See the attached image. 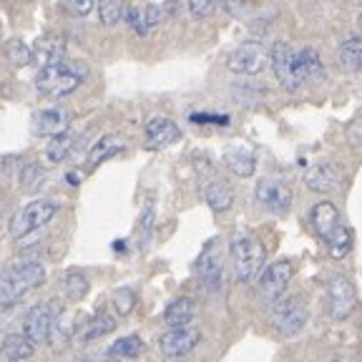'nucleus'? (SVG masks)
Segmentation results:
<instances>
[{"label": "nucleus", "instance_id": "nucleus-1", "mask_svg": "<svg viewBox=\"0 0 362 362\" xmlns=\"http://www.w3.org/2000/svg\"><path fill=\"white\" fill-rule=\"evenodd\" d=\"M86 66L81 61H66L53 63V66L38 68L35 76V90L43 98H63L68 93H74L81 86V81L86 78Z\"/></svg>", "mask_w": 362, "mask_h": 362}, {"label": "nucleus", "instance_id": "nucleus-2", "mask_svg": "<svg viewBox=\"0 0 362 362\" xmlns=\"http://www.w3.org/2000/svg\"><path fill=\"white\" fill-rule=\"evenodd\" d=\"M45 282V267L40 262H23L0 274V305H16Z\"/></svg>", "mask_w": 362, "mask_h": 362}, {"label": "nucleus", "instance_id": "nucleus-3", "mask_svg": "<svg viewBox=\"0 0 362 362\" xmlns=\"http://www.w3.org/2000/svg\"><path fill=\"white\" fill-rule=\"evenodd\" d=\"M234 274L239 282H255L264 267V247L249 232H237L229 242Z\"/></svg>", "mask_w": 362, "mask_h": 362}, {"label": "nucleus", "instance_id": "nucleus-4", "mask_svg": "<svg viewBox=\"0 0 362 362\" xmlns=\"http://www.w3.org/2000/svg\"><path fill=\"white\" fill-rule=\"evenodd\" d=\"M307 320H310V312H307V305L300 297H279L272 305V317H269L272 329L282 339L300 334L305 329Z\"/></svg>", "mask_w": 362, "mask_h": 362}, {"label": "nucleus", "instance_id": "nucleus-5", "mask_svg": "<svg viewBox=\"0 0 362 362\" xmlns=\"http://www.w3.org/2000/svg\"><path fill=\"white\" fill-rule=\"evenodd\" d=\"M58 317H61V305L56 300L38 302L35 307H30L25 320H23V337L28 339V342H33V345L45 342L53 334Z\"/></svg>", "mask_w": 362, "mask_h": 362}, {"label": "nucleus", "instance_id": "nucleus-6", "mask_svg": "<svg viewBox=\"0 0 362 362\" xmlns=\"http://www.w3.org/2000/svg\"><path fill=\"white\" fill-rule=\"evenodd\" d=\"M56 211H58L56 202H51V199H35V202L25 204V206L13 216L11 234L16 239L28 237L30 232H35V229L48 224V221L56 216Z\"/></svg>", "mask_w": 362, "mask_h": 362}, {"label": "nucleus", "instance_id": "nucleus-7", "mask_svg": "<svg viewBox=\"0 0 362 362\" xmlns=\"http://www.w3.org/2000/svg\"><path fill=\"white\" fill-rule=\"evenodd\" d=\"M292 274L294 269L287 259L272 262L267 269L259 272V277H257V294H259V300L274 305L279 297H284L289 282H292Z\"/></svg>", "mask_w": 362, "mask_h": 362}, {"label": "nucleus", "instance_id": "nucleus-8", "mask_svg": "<svg viewBox=\"0 0 362 362\" xmlns=\"http://www.w3.org/2000/svg\"><path fill=\"white\" fill-rule=\"evenodd\" d=\"M269 63L284 90H292V93L300 90L302 81H300V74H297V51H294L287 40H277V43L272 45Z\"/></svg>", "mask_w": 362, "mask_h": 362}, {"label": "nucleus", "instance_id": "nucleus-9", "mask_svg": "<svg viewBox=\"0 0 362 362\" xmlns=\"http://www.w3.org/2000/svg\"><path fill=\"white\" fill-rule=\"evenodd\" d=\"M267 61H269V53L262 43H255V40H249V43H242L239 48H234L226 58V68L237 76H257L264 71Z\"/></svg>", "mask_w": 362, "mask_h": 362}, {"label": "nucleus", "instance_id": "nucleus-10", "mask_svg": "<svg viewBox=\"0 0 362 362\" xmlns=\"http://www.w3.org/2000/svg\"><path fill=\"white\" fill-rule=\"evenodd\" d=\"M357 307V287L345 274H334L327 284V310L332 320H347Z\"/></svg>", "mask_w": 362, "mask_h": 362}, {"label": "nucleus", "instance_id": "nucleus-11", "mask_svg": "<svg viewBox=\"0 0 362 362\" xmlns=\"http://www.w3.org/2000/svg\"><path fill=\"white\" fill-rule=\"evenodd\" d=\"M257 204L272 214H287L292 209V189L277 179H262L255 189Z\"/></svg>", "mask_w": 362, "mask_h": 362}, {"label": "nucleus", "instance_id": "nucleus-12", "mask_svg": "<svg viewBox=\"0 0 362 362\" xmlns=\"http://www.w3.org/2000/svg\"><path fill=\"white\" fill-rule=\"evenodd\" d=\"M199 339H202V332L192 325L189 327H171L158 337V347L166 357H181L192 352L199 345Z\"/></svg>", "mask_w": 362, "mask_h": 362}, {"label": "nucleus", "instance_id": "nucleus-13", "mask_svg": "<svg viewBox=\"0 0 362 362\" xmlns=\"http://www.w3.org/2000/svg\"><path fill=\"white\" fill-rule=\"evenodd\" d=\"M345 174L337 164L332 161H322V164H315L312 169H307L305 174V187L315 194H332L339 189Z\"/></svg>", "mask_w": 362, "mask_h": 362}, {"label": "nucleus", "instance_id": "nucleus-14", "mask_svg": "<svg viewBox=\"0 0 362 362\" xmlns=\"http://www.w3.org/2000/svg\"><path fill=\"white\" fill-rule=\"evenodd\" d=\"M121 18L136 35H148L161 23L164 11L158 6H124L121 8Z\"/></svg>", "mask_w": 362, "mask_h": 362}, {"label": "nucleus", "instance_id": "nucleus-15", "mask_svg": "<svg viewBox=\"0 0 362 362\" xmlns=\"http://www.w3.org/2000/svg\"><path fill=\"white\" fill-rule=\"evenodd\" d=\"M63 58H66V38L58 33L40 35L30 48V63H35L38 68L61 63Z\"/></svg>", "mask_w": 362, "mask_h": 362}, {"label": "nucleus", "instance_id": "nucleus-16", "mask_svg": "<svg viewBox=\"0 0 362 362\" xmlns=\"http://www.w3.org/2000/svg\"><path fill=\"white\" fill-rule=\"evenodd\" d=\"M71 126V111L61 106H51V108H43L33 116V134L35 136H61L68 131Z\"/></svg>", "mask_w": 362, "mask_h": 362}, {"label": "nucleus", "instance_id": "nucleus-17", "mask_svg": "<svg viewBox=\"0 0 362 362\" xmlns=\"http://www.w3.org/2000/svg\"><path fill=\"white\" fill-rule=\"evenodd\" d=\"M181 139V129L166 116H153L146 124V144L151 148H166Z\"/></svg>", "mask_w": 362, "mask_h": 362}, {"label": "nucleus", "instance_id": "nucleus-18", "mask_svg": "<svg viewBox=\"0 0 362 362\" xmlns=\"http://www.w3.org/2000/svg\"><path fill=\"white\" fill-rule=\"evenodd\" d=\"M116 329V317L111 312H96V315L86 317L83 322L76 329V339L78 342H93L98 337H106L108 332Z\"/></svg>", "mask_w": 362, "mask_h": 362}, {"label": "nucleus", "instance_id": "nucleus-19", "mask_svg": "<svg viewBox=\"0 0 362 362\" xmlns=\"http://www.w3.org/2000/svg\"><path fill=\"white\" fill-rule=\"evenodd\" d=\"M312 226H315L317 237L322 239V242H327L329 237L334 234V229H337L339 224H342V219H339V211L337 206H334L332 202H320L312 206Z\"/></svg>", "mask_w": 362, "mask_h": 362}, {"label": "nucleus", "instance_id": "nucleus-20", "mask_svg": "<svg viewBox=\"0 0 362 362\" xmlns=\"http://www.w3.org/2000/svg\"><path fill=\"white\" fill-rule=\"evenodd\" d=\"M297 74H300L302 83H322L327 78L325 63L315 48H302L297 51Z\"/></svg>", "mask_w": 362, "mask_h": 362}, {"label": "nucleus", "instance_id": "nucleus-21", "mask_svg": "<svg viewBox=\"0 0 362 362\" xmlns=\"http://www.w3.org/2000/svg\"><path fill=\"white\" fill-rule=\"evenodd\" d=\"M197 274H199V279H202V282L206 284V289H219L221 287L224 267H221V259L216 257L214 244H209V247H206V252H204V255L199 257V262H197Z\"/></svg>", "mask_w": 362, "mask_h": 362}, {"label": "nucleus", "instance_id": "nucleus-22", "mask_svg": "<svg viewBox=\"0 0 362 362\" xmlns=\"http://www.w3.org/2000/svg\"><path fill=\"white\" fill-rule=\"evenodd\" d=\"M204 202L209 204L211 211H216V214H221V211H229L234 204V192L229 187H226L224 181L219 179H211L206 187H204Z\"/></svg>", "mask_w": 362, "mask_h": 362}, {"label": "nucleus", "instance_id": "nucleus-23", "mask_svg": "<svg viewBox=\"0 0 362 362\" xmlns=\"http://www.w3.org/2000/svg\"><path fill=\"white\" fill-rule=\"evenodd\" d=\"M339 66L350 71V74H360L362 71V35H350L347 40L339 43L337 51Z\"/></svg>", "mask_w": 362, "mask_h": 362}, {"label": "nucleus", "instance_id": "nucleus-24", "mask_svg": "<svg viewBox=\"0 0 362 362\" xmlns=\"http://www.w3.org/2000/svg\"><path fill=\"white\" fill-rule=\"evenodd\" d=\"M194 317H197V305L187 297H181V300L171 302L164 312V322L169 327H189L194 322Z\"/></svg>", "mask_w": 362, "mask_h": 362}, {"label": "nucleus", "instance_id": "nucleus-25", "mask_svg": "<svg viewBox=\"0 0 362 362\" xmlns=\"http://www.w3.org/2000/svg\"><path fill=\"white\" fill-rule=\"evenodd\" d=\"M33 352H35V345L28 342L23 334H11V337H6V342L0 345V355H3L6 362H23V360H28V357H33Z\"/></svg>", "mask_w": 362, "mask_h": 362}, {"label": "nucleus", "instance_id": "nucleus-26", "mask_svg": "<svg viewBox=\"0 0 362 362\" xmlns=\"http://www.w3.org/2000/svg\"><path fill=\"white\" fill-rule=\"evenodd\" d=\"M224 164L226 169L237 176H252L257 169L255 156L247 151V148H226L224 151Z\"/></svg>", "mask_w": 362, "mask_h": 362}, {"label": "nucleus", "instance_id": "nucleus-27", "mask_svg": "<svg viewBox=\"0 0 362 362\" xmlns=\"http://www.w3.org/2000/svg\"><path fill=\"white\" fill-rule=\"evenodd\" d=\"M141 352H144L141 337H139V334H129V337H121V339H116V342H113L111 350H108V357H111V360H119V362L139 360V357H141Z\"/></svg>", "mask_w": 362, "mask_h": 362}, {"label": "nucleus", "instance_id": "nucleus-28", "mask_svg": "<svg viewBox=\"0 0 362 362\" xmlns=\"http://www.w3.org/2000/svg\"><path fill=\"white\" fill-rule=\"evenodd\" d=\"M76 139L74 134H61V136H53L51 139V144H48V148H45V156H48V161L51 164H61V161H66L71 153H74V148H76Z\"/></svg>", "mask_w": 362, "mask_h": 362}, {"label": "nucleus", "instance_id": "nucleus-29", "mask_svg": "<svg viewBox=\"0 0 362 362\" xmlns=\"http://www.w3.org/2000/svg\"><path fill=\"white\" fill-rule=\"evenodd\" d=\"M325 244H327V252L334 259H342V257L350 255V249H352V229L345 224H339L337 229H334V234Z\"/></svg>", "mask_w": 362, "mask_h": 362}, {"label": "nucleus", "instance_id": "nucleus-30", "mask_svg": "<svg viewBox=\"0 0 362 362\" xmlns=\"http://www.w3.org/2000/svg\"><path fill=\"white\" fill-rule=\"evenodd\" d=\"M124 148V144L116 139V136H106V139H101V141L96 144V146L90 148V153H88V166L90 169H96L98 164H101L103 158H111V156H116V153Z\"/></svg>", "mask_w": 362, "mask_h": 362}, {"label": "nucleus", "instance_id": "nucleus-31", "mask_svg": "<svg viewBox=\"0 0 362 362\" xmlns=\"http://www.w3.org/2000/svg\"><path fill=\"white\" fill-rule=\"evenodd\" d=\"M63 292H66V300L71 302L83 300L86 292H88V279L81 277V274H71V277L63 279Z\"/></svg>", "mask_w": 362, "mask_h": 362}, {"label": "nucleus", "instance_id": "nucleus-32", "mask_svg": "<svg viewBox=\"0 0 362 362\" xmlns=\"http://www.w3.org/2000/svg\"><path fill=\"white\" fill-rule=\"evenodd\" d=\"M98 18H101L103 25H116L121 21V3L119 0H96Z\"/></svg>", "mask_w": 362, "mask_h": 362}, {"label": "nucleus", "instance_id": "nucleus-33", "mask_svg": "<svg viewBox=\"0 0 362 362\" xmlns=\"http://www.w3.org/2000/svg\"><path fill=\"white\" fill-rule=\"evenodd\" d=\"M136 305V292L134 289H119V292L113 294V307H116V315H129Z\"/></svg>", "mask_w": 362, "mask_h": 362}, {"label": "nucleus", "instance_id": "nucleus-34", "mask_svg": "<svg viewBox=\"0 0 362 362\" xmlns=\"http://www.w3.org/2000/svg\"><path fill=\"white\" fill-rule=\"evenodd\" d=\"M96 8V0H63V11L76 18H86Z\"/></svg>", "mask_w": 362, "mask_h": 362}, {"label": "nucleus", "instance_id": "nucleus-35", "mask_svg": "<svg viewBox=\"0 0 362 362\" xmlns=\"http://www.w3.org/2000/svg\"><path fill=\"white\" fill-rule=\"evenodd\" d=\"M214 11H216V0H189V13H192L197 21L209 18Z\"/></svg>", "mask_w": 362, "mask_h": 362}, {"label": "nucleus", "instance_id": "nucleus-36", "mask_svg": "<svg viewBox=\"0 0 362 362\" xmlns=\"http://www.w3.org/2000/svg\"><path fill=\"white\" fill-rule=\"evenodd\" d=\"M347 144H350L355 151H362V116L350 121L347 126Z\"/></svg>", "mask_w": 362, "mask_h": 362}, {"label": "nucleus", "instance_id": "nucleus-37", "mask_svg": "<svg viewBox=\"0 0 362 362\" xmlns=\"http://www.w3.org/2000/svg\"><path fill=\"white\" fill-rule=\"evenodd\" d=\"M8 56L13 58V63L23 66V63H30V48H25V43H21V40H11V45H8Z\"/></svg>", "mask_w": 362, "mask_h": 362}, {"label": "nucleus", "instance_id": "nucleus-38", "mask_svg": "<svg viewBox=\"0 0 362 362\" xmlns=\"http://www.w3.org/2000/svg\"><path fill=\"white\" fill-rule=\"evenodd\" d=\"M194 124H214V126H226L229 124V116L224 113H192Z\"/></svg>", "mask_w": 362, "mask_h": 362}, {"label": "nucleus", "instance_id": "nucleus-39", "mask_svg": "<svg viewBox=\"0 0 362 362\" xmlns=\"http://www.w3.org/2000/svg\"><path fill=\"white\" fill-rule=\"evenodd\" d=\"M332 362H360V360H357L355 355H337Z\"/></svg>", "mask_w": 362, "mask_h": 362}, {"label": "nucleus", "instance_id": "nucleus-40", "mask_svg": "<svg viewBox=\"0 0 362 362\" xmlns=\"http://www.w3.org/2000/svg\"><path fill=\"white\" fill-rule=\"evenodd\" d=\"M108 362H119V360H108Z\"/></svg>", "mask_w": 362, "mask_h": 362}]
</instances>
